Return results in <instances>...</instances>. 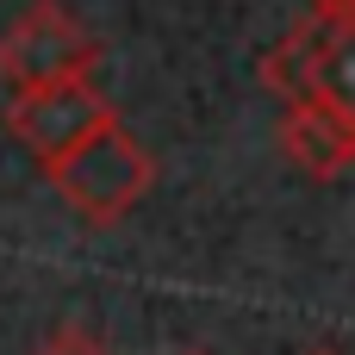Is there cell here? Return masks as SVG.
I'll return each mask as SVG.
<instances>
[{
	"label": "cell",
	"mask_w": 355,
	"mask_h": 355,
	"mask_svg": "<svg viewBox=\"0 0 355 355\" xmlns=\"http://www.w3.org/2000/svg\"><path fill=\"white\" fill-rule=\"evenodd\" d=\"M37 355H106V343H100V337H87V331H56Z\"/></svg>",
	"instance_id": "obj_6"
},
{
	"label": "cell",
	"mask_w": 355,
	"mask_h": 355,
	"mask_svg": "<svg viewBox=\"0 0 355 355\" xmlns=\"http://www.w3.org/2000/svg\"><path fill=\"white\" fill-rule=\"evenodd\" d=\"M119 119V106L87 81H56V87H31L6 100V131L19 137V150L37 168H56L62 156H75L94 131H106Z\"/></svg>",
	"instance_id": "obj_4"
},
{
	"label": "cell",
	"mask_w": 355,
	"mask_h": 355,
	"mask_svg": "<svg viewBox=\"0 0 355 355\" xmlns=\"http://www.w3.org/2000/svg\"><path fill=\"white\" fill-rule=\"evenodd\" d=\"M44 181L62 193L69 212H81L87 225H112L125 218L150 187H156V156L131 137L125 119H112L106 131H94L75 156H62L56 168H44Z\"/></svg>",
	"instance_id": "obj_2"
},
{
	"label": "cell",
	"mask_w": 355,
	"mask_h": 355,
	"mask_svg": "<svg viewBox=\"0 0 355 355\" xmlns=\"http://www.w3.org/2000/svg\"><path fill=\"white\" fill-rule=\"evenodd\" d=\"M281 150L312 181H331V175H343L355 162V131L343 119L318 112V106H281Z\"/></svg>",
	"instance_id": "obj_5"
},
{
	"label": "cell",
	"mask_w": 355,
	"mask_h": 355,
	"mask_svg": "<svg viewBox=\"0 0 355 355\" xmlns=\"http://www.w3.org/2000/svg\"><path fill=\"white\" fill-rule=\"evenodd\" d=\"M187 355H206V349H187Z\"/></svg>",
	"instance_id": "obj_8"
},
{
	"label": "cell",
	"mask_w": 355,
	"mask_h": 355,
	"mask_svg": "<svg viewBox=\"0 0 355 355\" xmlns=\"http://www.w3.org/2000/svg\"><path fill=\"white\" fill-rule=\"evenodd\" d=\"M262 81L281 106H318L355 131V0H312L262 56Z\"/></svg>",
	"instance_id": "obj_1"
},
{
	"label": "cell",
	"mask_w": 355,
	"mask_h": 355,
	"mask_svg": "<svg viewBox=\"0 0 355 355\" xmlns=\"http://www.w3.org/2000/svg\"><path fill=\"white\" fill-rule=\"evenodd\" d=\"M94 62H100V37L62 0H31L0 31V81L12 94L56 87V81H87Z\"/></svg>",
	"instance_id": "obj_3"
},
{
	"label": "cell",
	"mask_w": 355,
	"mask_h": 355,
	"mask_svg": "<svg viewBox=\"0 0 355 355\" xmlns=\"http://www.w3.org/2000/svg\"><path fill=\"white\" fill-rule=\"evenodd\" d=\"M312 355H337V349H312Z\"/></svg>",
	"instance_id": "obj_7"
}]
</instances>
